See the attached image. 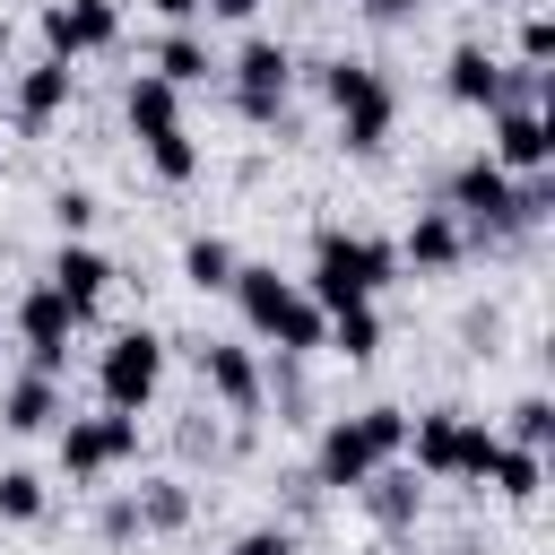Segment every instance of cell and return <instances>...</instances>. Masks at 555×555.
<instances>
[{"mask_svg":"<svg viewBox=\"0 0 555 555\" xmlns=\"http://www.w3.org/2000/svg\"><path fill=\"white\" fill-rule=\"evenodd\" d=\"M494 434H503V442H520V451H546V442H555V399H546V390H520V399L503 408V425H494Z\"/></svg>","mask_w":555,"mask_h":555,"instance_id":"obj_25","label":"cell"},{"mask_svg":"<svg viewBox=\"0 0 555 555\" xmlns=\"http://www.w3.org/2000/svg\"><path fill=\"white\" fill-rule=\"evenodd\" d=\"M95 538H104V546H139V503H130V486H121V494H104Z\"/></svg>","mask_w":555,"mask_h":555,"instance_id":"obj_29","label":"cell"},{"mask_svg":"<svg viewBox=\"0 0 555 555\" xmlns=\"http://www.w3.org/2000/svg\"><path fill=\"white\" fill-rule=\"evenodd\" d=\"M321 356H338V364H373V356H382V304H338L330 330H321Z\"/></svg>","mask_w":555,"mask_h":555,"instance_id":"obj_19","label":"cell"},{"mask_svg":"<svg viewBox=\"0 0 555 555\" xmlns=\"http://www.w3.org/2000/svg\"><path fill=\"white\" fill-rule=\"evenodd\" d=\"M61 416H69V390H61L52 373H26V364H17V373L0 382V434L35 442V434H52Z\"/></svg>","mask_w":555,"mask_h":555,"instance_id":"obj_16","label":"cell"},{"mask_svg":"<svg viewBox=\"0 0 555 555\" xmlns=\"http://www.w3.org/2000/svg\"><path fill=\"white\" fill-rule=\"evenodd\" d=\"M295 43L286 35H243L234 43V61H225V95H234V113L251 121V130H278L286 121V104H295Z\"/></svg>","mask_w":555,"mask_h":555,"instance_id":"obj_4","label":"cell"},{"mask_svg":"<svg viewBox=\"0 0 555 555\" xmlns=\"http://www.w3.org/2000/svg\"><path fill=\"white\" fill-rule=\"evenodd\" d=\"M269 0H199V17H217V26H251Z\"/></svg>","mask_w":555,"mask_h":555,"instance_id":"obj_33","label":"cell"},{"mask_svg":"<svg viewBox=\"0 0 555 555\" xmlns=\"http://www.w3.org/2000/svg\"><path fill=\"white\" fill-rule=\"evenodd\" d=\"M156 26H199V0H147Z\"/></svg>","mask_w":555,"mask_h":555,"instance_id":"obj_34","label":"cell"},{"mask_svg":"<svg viewBox=\"0 0 555 555\" xmlns=\"http://www.w3.org/2000/svg\"><path fill=\"white\" fill-rule=\"evenodd\" d=\"M69 95H78V69L69 61H26V69H9V121L26 130V139H43L61 113H69Z\"/></svg>","mask_w":555,"mask_h":555,"instance_id":"obj_13","label":"cell"},{"mask_svg":"<svg viewBox=\"0 0 555 555\" xmlns=\"http://www.w3.org/2000/svg\"><path fill=\"white\" fill-rule=\"evenodd\" d=\"M356 9H364L373 26H408V17H425L434 0H356Z\"/></svg>","mask_w":555,"mask_h":555,"instance_id":"obj_32","label":"cell"},{"mask_svg":"<svg viewBox=\"0 0 555 555\" xmlns=\"http://www.w3.org/2000/svg\"><path fill=\"white\" fill-rule=\"evenodd\" d=\"M9 52H17V26H9V17H0V69H9Z\"/></svg>","mask_w":555,"mask_h":555,"instance_id":"obj_35","label":"cell"},{"mask_svg":"<svg viewBox=\"0 0 555 555\" xmlns=\"http://www.w3.org/2000/svg\"><path fill=\"white\" fill-rule=\"evenodd\" d=\"M347 503H356V512H364L382 538H416V520H425V477H416L408 460H382V468H373V477H364Z\"/></svg>","mask_w":555,"mask_h":555,"instance_id":"obj_15","label":"cell"},{"mask_svg":"<svg viewBox=\"0 0 555 555\" xmlns=\"http://www.w3.org/2000/svg\"><path fill=\"white\" fill-rule=\"evenodd\" d=\"M312 87H321V104L338 113V147H347V156H382V147L399 139V87H390L382 61L330 52V61H312Z\"/></svg>","mask_w":555,"mask_h":555,"instance_id":"obj_3","label":"cell"},{"mask_svg":"<svg viewBox=\"0 0 555 555\" xmlns=\"http://www.w3.org/2000/svg\"><path fill=\"white\" fill-rule=\"evenodd\" d=\"M113 278H121V269H113V251H104V243H52V260H43V286H52V295L78 312V330L104 312Z\"/></svg>","mask_w":555,"mask_h":555,"instance_id":"obj_12","label":"cell"},{"mask_svg":"<svg viewBox=\"0 0 555 555\" xmlns=\"http://www.w3.org/2000/svg\"><path fill=\"white\" fill-rule=\"evenodd\" d=\"M486 494H494V503H512V512H529V503L546 494V451L503 442V451H494V468H486Z\"/></svg>","mask_w":555,"mask_h":555,"instance_id":"obj_20","label":"cell"},{"mask_svg":"<svg viewBox=\"0 0 555 555\" xmlns=\"http://www.w3.org/2000/svg\"><path fill=\"white\" fill-rule=\"evenodd\" d=\"M399 278H408V269H399V243H390V234L321 225V234H312V269H304L295 286H304L321 312H338V304H382Z\"/></svg>","mask_w":555,"mask_h":555,"instance_id":"obj_2","label":"cell"},{"mask_svg":"<svg viewBox=\"0 0 555 555\" xmlns=\"http://www.w3.org/2000/svg\"><path fill=\"white\" fill-rule=\"evenodd\" d=\"M43 512H52V477L26 468V460H9V468H0V520H9V529H35Z\"/></svg>","mask_w":555,"mask_h":555,"instance_id":"obj_23","label":"cell"},{"mask_svg":"<svg viewBox=\"0 0 555 555\" xmlns=\"http://www.w3.org/2000/svg\"><path fill=\"white\" fill-rule=\"evenodd\" d=\"M546 61H555V17H546V9H520V35H512V69H538V78H546Z\"/></svg>","mask_w":555,"mask_h":555,"instance_id":"obj_27","label":"cell"},{"mask_svg":"<svg viewBox=\"0 0 555 555\" xmlns=\"http://www.w3.org/2000/svg\"><path fill=\"white\" fill-rule=\"evenodd\" d=\"M173 442H182V460H199V451H208V460H217V416H208V408H199V416H191V425H182V434H173Z\"/></svg>","mask_w":555,"mask_h":555,"instance_id":"obj_31","label":"cell"},{"mask_svg":"<svg viewBox=\"0 0 555 555\" xmlns=\"http://www.w3.org/2000/svg\"><path fill=\"white\" fill-rule=\"evenodd\" d=\"M130 503H139V538H182L199 512L182 477H147V486H130Z\"/></svg>","mask_w":555,"mask_h":555,"instance_id":"obj_21","label":"cell"},{"mask_svg":"<svg viewBox=\"0 0 555 555\" xmlns=\"http://www.w3.org/2000/svg\"><path fill=\"white\" fill-rule=\"evenodd\" d=\"M382 468V451H373V434L356 425V408L347 416H321V434H312V494H356L364 477Z\"/></svg>","mask_w":555,"mask_h":555,"instance_id":"obj_11","label":"cell"},{"mask_svg":"<svg viewBox=\"0 0 555 555\" xmlns=\"http://www.w3.org/2000/svg\"><path fill=\"white\" fill-rule=\"evenodd\" d=\"M191 364H199V390L217 399V416H234L243 434L260 425L269 390H260V347L251 338H191Z\"/></svg>","mask_w":555,"mask_h":555,"instance_id":"obj_7","label":"cell"},{"mask_svg":"<svg viewBox=\"0 0 555 555\" xmlns=\"http://www.w3.org/2000/svg\"><path fill=\"white\" fill-rule=\"evenodd\" d=\"M35 35H43V61H87V52H113L121 43V0H43L35 9Z\"/></svg>","mask_w":555,"mask_h":555,"instance_id":"obj_8","label":"cell"},{"mask_svg":"<svg viewBox=\"0 0 555 555\" xmlns=\"http://www.w3.org/2000/svg\"><path fill=\"white\" fill-rule=\"evenodd\" d=\"M330 9H356V0H330Z\"/></svg>","mask_w":555,"mask_h":555,"instance_id":"obj_37","label":"cell"},{"mask_svg":"<svg viewBox=\"0 0 555 555\" xmlns=\"http://www.w3.org/2000/svg\"><path fill=\"white\" fill-rule=\"evenodd\" d=\"M165 330H147V321H130V330H113L104 347H95V408H121V416H147L156 408V390H165Z\"/></svg>","mask_w":555,"mask_h":555,"instance_id":"obj_5","label":"cell"},{"mask_svg":"<svg viewBox=\"0 0 555 555\" xmlns=\"http://www.w3.org/2000/svg\"><path fill=\"white\" fill-rule=\"evenodd\" d=\"M52 460H61V477L69 486H104L113 468H130L139 460V416H121V408H95V416H61L52 425Z\"/></svg>","mask_w":555,"mask_h":555,"instance_id":"obj_6","label":"cell"},{"mask_svg":"<svg viewBox=\"0 0 555 555\" xmlns=\"http://www.w3.org/2000/svg\"><path fill=\"white\" fill-rule=\"evenodd\" d=\"M225 295H234V312H243V338H260L269 356H304V364L321 356L330 312H321V304H312V295H304L278 260H243Z\"/></svg>","mask_w":555,"mask_h":555,"instance_id":"obj_1","label":"cell"},{"mask_svg":"<svg viewBox=\"0 0 555 555\" xmlns=\"http://www.w3.org/2000/svg\"><path fill=\"white\" fill-rule=\"evenodd\" d=\"M234 269H243V251H234L225 234H191V243H182V286L225 295V286H234Z\"/></svg>","mask_w":555,"mask_h":555,"instance_id":"obj_22","label":"cell"},{"mask_svg":"<svg viewBox=\"0 0 555 555\" xmlns=\"http://www.w3.org/2000/svg\"><path fill=\"white\" fill-rule=\"evenodd\" d=\"M139 156H147V173H156L165 191L199 182V139H191V121H182V130H156V139H139Z\"/></svg>","mask_w":555,"mask_h":555,"instance_id":"obj_24","label":"cell"},{"mask_svg":"<svg viewBox=\"0 0 555 555\" xmlns=\"http://www.w3.org/2000/svg\"><path fill=\"white\" fill-rule=\"evenodd\" d=\"M408 416H416V408H399V399H373V408H356V425L373 434V451H382V460H399V451H408Z\"/></svg>","mask_w":555,"mask_h":555,"instance_id":"obj_28","label":"cell"},{"mask_svg":"<svg viewBox=\"0 0 555 555\" xmlns=\"http://www.w3.org/2000/svg\"><path fill=\"white\" fill-rule=\"evenodd\" d=\"M486 156L520 182V173H555V104H503L486 113Z\"/></svg>","mask_w":555,"mask_h":555,"instance_id":"obj_9","label":"cell"},{"mask_svg":"<svg viewBox=\"0 0 555 555\" xmlns=\"http://www.w3.org/2000/svg\"><path fill=\"white\" fill-rule=\"evenodd\" d=\"M121 121H130V139H156V130H182V95L156 78V69H130V87H121Z\"/></svg>","mask_w":555,"mask_h":555,"instance_id":"obj_18","label":"cell"},{"mask_svg":"<svg viewBox=\"0 0 555 555\" xmlns=\"http://www.w3.org/2000/svg\"><path fill=\"white\" fill-rule=\"evenodd\" d=\"M147 69H156L173 95H191V87L225 78V61H217V43H208L199 26H165V35H156V52H147Z\"/></svg>","mask_w":555,"mask_h":555,"instance_id":"obj_17","label":"cell"},{"mask_svg":"<svg viewBox=\"0 0 555 555\" xmlns=\"http://www.w3.org/2000/svg\"><path fill=\"white\" fill-rule=\"evenodd\" d=\"M225 555H304V546H295V529H286V520H251V529H234V546H225Z\"/></svg>","mask_w":555,"mask_h":555,"instance_id":"obj_30","label":"cell"},{"mask_svg":"<svg viewBox=\"0 0 555 555\" xmlns=\"http://www.w3.org/2000/svg\"><path fill=\"white\" fill-rule=\"evenodd\" d=\"M477 251H468V225L451 217V208H416L408 217V234H399V269L408 278H460Z\"/></svg>","mask_w":555,"mask_h":555,"instance_id":"obj_14","label":"cell"},{"mask_svg":"<svg viewBox=\"0 0 555 555\" xmlns=\"http://www.w3.org/2000/svg\"><path fill=\"white\" fill-rule=\"evenodd\" d=\"M95 217H104V199H95L87 182H61V191H52V225H61V243H95Z\"/></svg>","mask_w":555,"mask_h":555,"instance_id":"obj_26","label":"cell"},{"mask_svg":"<svg viewBox=\"0 0 555 555\" xmlns=\"http://www.w3.org/2000/svg\"><path fill=\"white\" fill-rule=\"evenodd\" d=\"M9 321H17L26 373H52V382H61V373H69V338H78V312H69V304H61V295L35 278V286L17 295V312H9Z\"/></svg>","mask_w":555,"mask_h":555,"instance_id":"obj_10","label":"cell"},{"mask_svg":"<svg viewBox=\"0 0 555 555\" xmlns=\"http://www.w3.org/2000/svg\"><path fill=\"white\" fill-rule=\"evenodd\" d=\"M486 9H520V0H486Z\"/></svg>","mask_w":555,"mask_h":555,"instance_id":"obj_36","label":"cell"}]
</instances>
